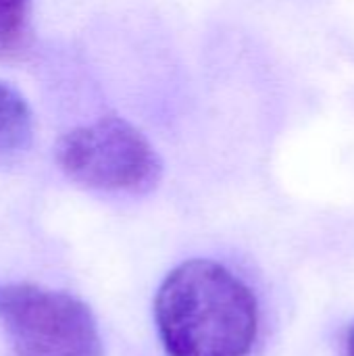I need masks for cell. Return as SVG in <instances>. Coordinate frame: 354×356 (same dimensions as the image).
Segmentation results:
<instances>
[{"label": "cell", "instance_id": "cell-1", "mask_svg": "<svg viewBox=\"0 0 354 356\" xmlns=\"http://www.w3.org/2000/svg\"><path fill=\"white\" fill-rule=\"evenodd\" d=\"M154 319L167 356H248L259 334L252 290L211 259L169 271L154 298Z\"/></svg>", "mask_w": 354, "mask_h": 356}, {"label": "cell", "instance_id": "cell-2", "mask_svg": "<svg viewBox=\"0 0 354 356\" xmlns=\"http://www.w3.org/2000/svg\"><path fill=\"white\" fill-rule=\"evenodd\" d=\"M0 327L15 356H104L92 311L67 292L2 284Z\"/></svg>", "mask_w": 354, "mask_h": 356}, {"label": "cell", "instance_id": "cell-3", "mask_svg": "<svg viewBox=\"0 0 354 356\" xmlns=\"http://www.w3.org/2000/svg\"><path fill=\"white\" fill-rule=\"evenodd\" d=\"M56 161L67 177L100 192H148L163 171L148 138L121 117H104L65 134Z\"/></svg>", "mask_w": 354, "mask_h": 356}, {"label": "cell", "instance_id": "cell-4", "mask_svg": "<svg viewBox=\"0 0 354 356\" xmlns=\"http://www.w3.org/2000/svg\"><path fill=\"white\" fill-rule=\"evenodd\" d=\"M33 138V117L25 98L0 81V161L21 154Z\"/></svg>", "mask_w": 354, "mask_h": 356}, {"label": "cell", "instance_id": "cell-5", "mask_svg": "<svg viewBox=\"0 0 354 356\" xmlns=\"http://www.w3.org/2000/svg\"><path fill=\"white\" fill-rule=\"evenodd\" d=\"M29 0H0V58H15L27 38Z\"/></svg>", "mask_w": 354, "mask_h": 356}, {"label": "cell", "instance_id": "cell-6", "mask_svg": "<svg viewBox=\"0 0 354 356\" xmlns=\"http://www.w3.org/2000/svg\"><path fill=\"white\" fill-rule=\"evenodd\" d=\"M346 356H354V323L348 330V336H346Z\"/></svg>", "mask_w": 354, "mask_h": 356}]
</instances>
